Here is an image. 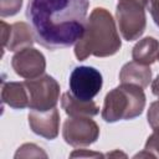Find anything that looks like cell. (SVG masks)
<instances>
[{
	"label": "cell",
	"mask_w": 159,
	"mask_h": 159,
	"mask_svg": "<svg viewBox=\"0 0 159 159\" xmlns=\"http://www.w3.org/2000/svg\"><path fill=\"white\" fill-rule=\"evenodd\" d=\"M88 0H29L26 17L35 40L48 50L70 47L86 29Z\"/></svg>",
	"instance_id": "obj_1"
},
{
	"label": "cell",
	"mask_w": 159,
	"mask_h": 159,
	"mask_svg": "<svg viewBox=\"0 0 159 159\" xmlns=\"http://www.w3.org/2000/svg\"><path fill=\"white\" fill-rule=\"evenodd\" d=\"M39 157L47 158V154L40 147H37L36 144H32V143H26V144L21 145L17 149V152L15 153L16 159H19V158H39Z\"/></svg>",
	"instance_id": "obj_16"
},
{
	"label": "cell",
	"mask_w": 159,
	"mask_h": 159,
	"mask_svg": "<svg viewBox=\"0 0 159 159\" xmlns=\"http://www.w3.org/2000/svg\"><path fill=\"white\" fill-rule=\"evenodd\" d=\"M133 61L150 66L159 57V41L154 37H144L139 40L132 50Z\"/></svg>",
	"instance_id": "obj_14"
},
{
	"label": "cell",
	"mask_w": 159,
	"mask_h": 159,
	"mask_svg": "<svg viewBox=\"0 0 159 159\" xmlns=\"http://www.w3.org/2000/svg\"><path fill=\"white\" fill-rule=\"evenodd\" d=\"M102 84L101 72L91 66L75 67L70 75V92L82 101H92L101 92Z\"/></svg>",
	"instance_id": "obj_6"
},
{
	"label": "cell",
	"mask_w": 159,
	"mask_h": 159,
	"mask_svg": "<svg viewBox=\"0 0 159 159\" xmlns=\"http://www.w3.org/2000/svg\"><path fill=\"white\" fill-rule=\"evenodd\" d=\"M11 66L17 76L26 80H32L43 75L46 70V58L39 50L26 47L17 51L12 56Z\"/></svg>",
	"instance_id": "obj_8"
},
{
	"label": "cell",
	"mask_w": 159,
	"mask_h": 159,
	"mask_svg": "<svg viewBox=\"0 0 159 159\" xmlns=\"http://www.w3.org/2000/svg\"><path fill=\"white\" fill-rule=\"evenodd\" d=\"M148 0H118L116 17L120 35L127 41L138 40L147 26Z\"/></svg>",
	"instance_id": "obj_4"
},
{
	"label": "cell",
	"mask_w": 159,
	"mask_h": 159,
	"mask_svg": "<svg viewBox=\"0 0 159 159\" xmlns=\"http://www.w3.org/2000/svg\"><path fill=\"white\" fill-rule=\"evenodd\" d=\"M158 58H159V57H158Z\"/></svg>",
	"instance_id": "obj_23"
},
{
	"label": "cell",
	"mask_w": 159,
	"mask_h": 159,
	"mask_svg": "<svg viewBox=\"0 0 159 159\" xmlns=\"http://www.w3.org/2000/svg\"><path fill=\"white\" fill-rule=\"evenodd\" d=\"M2 103L14 109H24L29 107L30 99L25 82H4L1 87Z\"/></svg>",
	"instance_id": "obj_12"
},
{
	"label": "cell",
	"mask_w": 159,
	"mask_h": 159,
	"mask_svg": "<svg viewBox=\"0 0 159 159\" xmlns=\"http://www.w3.org/2000/svg\"><path fill=\"white\" fill-rule=\"evenodd\" d=\"M145 107V94L142 87L120 83L104 97L102 118L107 123L129 120L139 117Z\"/></svg>",
	"instance_id": "obj_3"
},
{
	"label": "cell",
	"mask_w": 159,
	"mask_h": 159,
	"mask_svg": "<svg viewBox=\"0 0 159 159\" xmlns=\"http://www.w3.org/2000/svg\"><path fill=\"white\" fill-rule=\"evenodd\" d=\"M152 92L154 96L159 97V75L155 77V80L152 82Z\"/></svg>",
	"instance_id": "obj_22"
},
{
	"label": "cell",
	"mask_w": 159,
	"mask_h": 159,
	"mask_svg": "<svg viewBox=\"0 0 159 159\" xmlns=\"http://www.w3.org/2000/svg\"><path fill=\"white\" fill-rule=\"evenodd\" d=\"M71 158L73 157H94V158H99V157H103L102 154L99 153H94V152H87V150H76L73 153L70 154Z\"/></svg>",
	"instance_id": "obj_21"
},
{
	"label": "cell",
	"mask_w": 159,
	"mask_h": 159,
	"mask_svg": "<svg viewBox=\"0 0 159 159\" xmlns=\"http://www.w3.org/2000/svg\"><path fill=\"white\" fill-rule=\"evenodd\" d=\"M137 157H152L159 158V129H155L147 139L144 145V152L135 155Z\"/></svg>",
	"instance_id": "obj_15"
},
{
	"label": "cell",
	"mask_w": 159,
	"mask_h": 159,
	"mask_svg": "<svg viewBox=\"0 0 159 159\" xmlns=\"http://www.w3.org/2000/svg\"><path fill=\"white\" fill-rule=\"evenodd\" d=\"M29 125L35 134L45 139H55L60 129L58 109L55 107L48 111H31L29 113Z\"/></svg>",
	"instance_id": "obj_9"
},
{
	"label": "cell",
	"mask_w": 159,
	"mask_h": 159,
	"mask_svg": "<svg viewBox=\"0 0 159 159\" xmlns=\"http://www.w3.org/2000/svg\"><path fill=\"white\" fill-rule=\"evenodd\" d=\"M148 123L152 129H159V99L153 102L148 109Z\"/></svg>",
	"instance_id": "obj_18"
},
{
	"label": "cell",
	"mask_w": 159,
	"mask_h": 159,
	"mask_svg": "<svg viewBox=\"0 0 159 159\" xmlns=\"http://www.w3.org/2000/svg\"><path fill=\"white\" fill-rule=\"evenodd\" d=\"M120 46L122 41L111 12L104 7H96L86 21L82 37L75 45V55L80 61L89 56L108 57L117 53Z\"/></svg>",
	"instance_id": "obj_2"
},
{
	"label": "cell",
	"mask_w": 159,
	"mask_h": 159,
	"mask_svg": "<svg viewBox=\"0 0 159 159\" xmlns=\"http://www.w3.org/2000/svg\"><path fill=\"white\" fill-rule=\"evenodd\" d=\"M120 83H130L145 88L152 81V70L149 66L130 61L125 63L119 72Z\"/></svg>",
	"instance_id": "obj_11"
},
{
	"label": "cell",
	"mask_w": 159,
	"mask_h": 159,
	"mask_svg": "<svg viewBox=\"0 0 159 159\" xmlns=\"http://www.w3.org/2000/svg\"><path fill=\"white\" fill-rule=\"evenodd\" d=\"M22 6V0H0L1 17L16 15Z\"/></svg>",
	"instance_id": "obj_17"
},
{
	"label": "cell",
	"mask_w": 159,
	"mask_h": 159,
	"mask_svg": "<svg viewBox=\"0 0 159 159\" xmlns=\"http://www.w3.org/2000/svg\"><path fill=\"white\" fill-rule=\"evenodd\" d=\"M10 30H11V25H7L5 21H1V40H2V47H5L9 35H10Z\"/></svg>",
	"instance_id": "obj_20"
},
{
	"label": "cell",
	"mask_w": 159,
	"mask_h": 159,
	"mask_svg": "<svg viewBox=\"0 0 159 159\" xmlns=\"http://www.w3.org/2000/svg\"><path fill=\"white\" fill-rule=\"evenodd\" d=\"M35 35L30 25L26 22H15L11 25L10 35L5 48L10 51H20L26 47H32Z\"/></svg>",
	"instance_id": "obj_13"
},
{
	"label": "cell",
	"mask_w": 159,
	"mask_h": 159,
	"mask_svg": "<svg viewBox=\"0 0 159 159\" xmlns=\"http://www.w3.org/2000/svg\"><path fill=\"white\" fill-rule=\"evenodd\" d=\"M148 7L155 25L159 27V0H148Z\"/></svg>",
	"instance_id": "obj_19"
},
{
	"label": "cell",
	"mask_w": 159,
	"mask_h": 159,
	"mask_svg": "<svg viewBox=\"0 0 159 159\" xmlns=\"http://www.w3.org/2000/svg\"><path fill=\"white\" fill-rule=\"evenodd\" d=\"M62 137L75 148L87 147L98 139L99 127L91 117H71L63 123Z\"/></svg>",
	"instance_id": "obj_7"
},
{
	"label": "cell",
	"mask_w": 159,
	"mask_h": 159,
	"mask_svg": "<svg viewBox=\"0 0 159 159\" xmlns=\"http://www.w3.org/2000/svg\"><path fill=\"white\" fill-rule=\"evenodd\" d=\"M61 107L70 117H94L99 113V107L93 101L78 99L71 92L62 94Z\"/></svg>",
	"instance_id": "obj_10"
},
{
	"label": "cell",
	"mask_w": 159,
	"mask_h": 159,
	"mask_svg": "<svg viewBox=\"0 0 159 159\" xmlns=\"http://www.w3.org/2000/svg\"><path fill=\"white\" fill-rule=\"evenodd\" d=\"M25 86L29 93V108L31 111H48L56 107L60 99V84L50 75L26 80Z\"/></svg>",
	"instance_id": "obj_5"
}]
</instances>
